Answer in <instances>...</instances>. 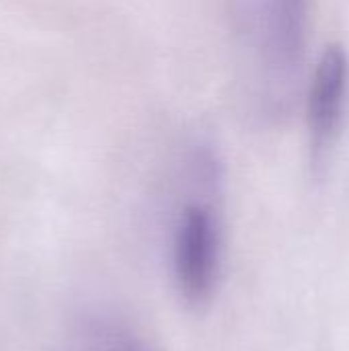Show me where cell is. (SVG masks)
Here are the masks:
<instances>
[{"mask_svg": "<svg viewBox=\"0 0 349 351\" xmlns=\"http://www.w3.org/2000/svg\"><path fill=\"white\" fill-rule=\"evenodd\" d=\"M349 58L341 43H331L317 60L309 93V128L315 162L333 142L348 101Z\"/></svg>", "mask_w": 349, "mask_h": 351, "instance_id": "2", "label": "cell"}, {"mask_svg": "<svg viewBox=\"0 0 349 351\" xmlns=\"http://www.w3.org/2000/svg\"><path fill=\"white\" fill-rule=\"evenodd\" d=\"M72 351H156L128 323L113 317L86 319L76 335Z\"/></svg>", "mask_w": 349, "mask_h": 351, "instance_id": "3", "label": "cell"}, {"mask_svg": "<svg viewBox=\"0 0 349 351\" xmlns=\"http://www.w3.org/2000/svg\"><path fill=\"white\" fill-rule=\"evenodd\" d=\"M169 255L179 298L191 308L210 304L222 269V228L210 202L191 199L179 210Z\"/></svg>", "mask_w": 349, "mask_h": 351, "instance_id": "1", "label": "cell"}]
</instances>
